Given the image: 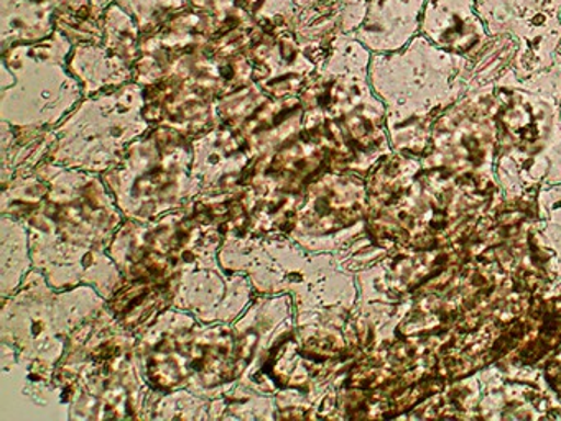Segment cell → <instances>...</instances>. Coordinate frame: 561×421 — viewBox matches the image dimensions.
Wrapping results in <instances>:
<instances>
[{"mask_svg":"<svg viewBox=\"0 0 561 421\" xmlns=\"http://www.w3.org/2000/svg\"><path fill=\"white\" fill-rule=\"evenodd\" d=\"M476 12L492 35L561 25V0H476Z\"/></svg>","mask_w":561,"mask_h":421,"instance_id":"1","label":"cell"},{"mask_svg":"<svg viewBox=\"0 0 561 421\" xmlns=\"http://www.w3.org/2000/svg\"><path fill=\"white\" fill-rule=\"evenodd\" d=\"M488 32L476 12V0H428L420 33L439 46L462 49Z\"/></svg>","mask_w":561,"mask_h":421,"instance_id":"2","label":"cell"},{"mask_svg":"<svg viewBox=\"0 0 561 421\" xmlns=\"http://www.w3.org/2000/svg\"><path fill=\"white\" fill-rule=\"evenodd\" d=\"M428 0H369L370 26L389 33L393 45H403L422 29Z\"/></svg>","mask_w":561,"mask_h":421,"instance_id":"3","label":"cell"}]
</instances>
